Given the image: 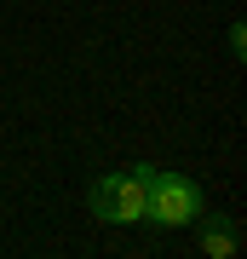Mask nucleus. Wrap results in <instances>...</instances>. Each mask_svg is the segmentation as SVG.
<instances>
[{"label":"nucleus","mask_w":247,"mask_h":259,"mask_svg":"<svg viewBox=\"0 0 247 259\" xmlns=\"http://www.w3.org/2000/svg\"><path fill=\"white\" fill-rule=\"evenodd\" d=\"M202 185L184 173H161V167H150L144 179V225H156V231H178V225H195L202 219Z\"/></svg>","instance_id":"obj_1"},{"label":"nucleus","mask_w":247,"mask_h":259,"mask_svg":"<svg viewBox=\"0 0 247 259\" xmlns=\"http://www.w3.org/2000/svg\"><path fill=\"white\" fill-rule=\"evenodd\" d=\"M144 179H150V161L115 167V173L92 179V190H86L92 219H104V225H144Z\"/></svg>","instance_id":"obj_2"},{"label":"nucleus","mask_w":247,"mask_h":259,"mask_svg":"<svg viewBox=\"0 0 247 259\" xmlns=\"http://www.w3.org/2000/svg\"><path fill=\"white\" fill-rule=\"evenodd\" d=\"M195 242H202L207 259H236L241 253V225L230 213H202L195 219Z\"/></svg>","instance_id":"obj_3"}]
</instances>
